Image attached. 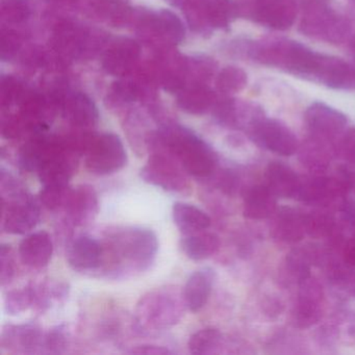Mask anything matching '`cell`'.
<instances>
[{
	"mask_svg": "<svg viewBox=\"0 0 355 355\" xmlns=\"http://www.w3.org/2000/svg\"><path fill=\"white\" fill-rule=\"evenodd\" d=\"M230 53L332 90H355V63L319 53L284 37L236 40Z\"/></svg>",
	"mask_w": 355,
	"mask_h": 355,
	"instance_id": "6da1fadb",
	"label": "cell"
},
{
	"mask_svg": "<svg viewBox=\"0 0 355 355\" xmlns=\"http://www.w3.org/2000/svg\"><path fill=\"white\" fill-rule=\"evenodd\" d=\"M298 31L334 46L348 44L354 34L350 18L334 8V0H299Z\"/></svg>",
	"mask_w": 355,
	"mask_h": 355,
	"instance_id": "7a4b0ae2",
	"label": "cell"
},
{
	"mask_svg": "<svg viewBox=\"0 0 355 355\" xmlns=\"http://www.w3.org/2000/svg\"><path fill=\"white\" fill-rule=\"evenodd\" d=\"M159 141L184 170L196 178H207L217 165V155L200 137L184 126H166L159 132Z\"/></svg>",
	"mask_w": 355,
	"mask_h": 355,
	"instance_id": "3957f363",
	"label": "cell"
},
{
	"mask_svg": "<svg viewBox=\"0 0 355 355\" xmlns=\"http://www.w3.org/2000/svg\"><path fill=\"white\" fill-rule=\"evenodd\" d=\"M3 195V230L7 234H24L36 227L40 221L41 211L36 199L22 190L15 178L8 174L1 178Z\"/></svg>",
	"mask_w": 355,
	"mask_h": 355,
	"instance_id": "277c9868",
	"label": "cell"
},
{
	"mask_svg": "<svg viewBox=\"0 0 355 355\" xmlns=\"http://www.w3.org/2000/svg\"><path fill=\"white\" fill-rule=\"evenodd\" d=\"M174 288H159L141 298L136 313L141 328L163 330L178 323L186 303L182 293Z\"/></svg>",
	"mask_w": 355,
	"mask_h": 355,
	"instance_id": "5b68a950",
	"label": "cell"
},
{
	"mask_svg": "<svg viewBox=\"0 0 355 355\" xmlns=\"http://www.w3.org/2000/svg\"><path fill=\"white\" fill-rule=\"evenodd\" d=\"M239 17L276 32L290 30L299 16V0H236Z\"/></svg>",
	"mask_w": 355,
	"mask_h": 355,
	"instance_id": "8992f818",
	"label": "cell"
},
{
	"mask_svg": "<svg viewBox=\"0 0 355 355\" xmlns=\"http://www.w3.org/2000/svg\"><path fill=\"white\" fill-rule=\"evenodd\" d=\"M182 10L189 26L200 35L226 30L239 17L234 0H188Z\"/></svg>",
	"mask_w": 355,
	"mask_h": 355,
	"instance_id": "52a82bcc",
	"label": "cell"
},
{
	"mask_svg": "<svg viewBox=\"0 0 355 355\" xmlns=\"http://www.w3.org/2000/svg\"><path fill=\"white\" fill-rule=\"evenodd\" d=\"M114 248L119 259L138 271H144L157 257L159 241L149 228H126L114 236Z\"/></svg>",
	"mask_w": 355,
	"mask_h": 355,
	"instance_id": "ba28073f",
	"label": "cell"
},
{
	"mask_svg": "<svg viewBox=\"0 0 355 355\" xmlns=\"http://www.w3.org/2000/svg\"><path fill=\"white\" fill-rule=\"evenodd\" d=\"M246 135L257 146L280 157H292L300 148L294 132L284 122L267 115L257 120Z\"/></svg>",
	"mask_w": 355,
	"mask_h": 355,
	"instance_id": "9c48e42d",
	"label": "cell"
},
{
	"mask_svg": "<svg viewBox=\"0 0 355 355\" xmlns=\"http://www.w3.org/2000/svg\"><path fill=\"white\" fill-rule=\"evenodd\" d=\"M296 299L292 309V324L298 329H307L321 321L325 311V293L313 275L297 284Z\"/></svg>",
	"mask_w": 355,
	"mask_h": 355,
	"instance_id": "30bf717a",
	"label": "cell"
},
{
	"mask_svg": "<svg viewBox=\"0 0 355 355\" xmlns=\"http://www.w3.org/2000/svg\"><path fill=\"white\" fill-rule=\"evenodd\" d=\"M304 124L309 137L338 145L348 130L349 120L340 110L315 101L305 110Z\"/></svg>",
	"mask_w": 355,
	"mask_h": 355,
	"instance_id": "8fae6325",
	"label": "cell"
},
{
	"mask_svg": "<svg viewBox=\"0 0 355 355\" xmlns=\"http://www.w3.org/2000/svg\"><path fill=\"white\" fill-rule=\"evenodd\" d=\"M128 163V155L121 139L115 134H103L88 148L86 166L91 173L110 175L121 170Z\"/></svg>",
	"mask_w": 355,
	"mask_h": 355,
	"instance_id": "7c38bea8",
	"label": "cell"
},
{
	"mask_svg": "<svg viewBox=\"0 0 355 355\" xmlns=\"http://www.w3.org/2000/svg\"><path fill=\"white\" fill-rule=\"evenodd\" d=\"M141 178L155 187L173 193H184L190 190V184L175 161L170 155L157 153L149 159L141 170Z\"/></svg>",
	"mask_w": 355,
	"mask_h": 355,
	"instance_id": "4fadbf2b",
	"label": "cell"
},
{
	"mask_svg": "<svg viewBox=\"0 0 355 355\" xmlns=\"http://www.w3.org/2000/svg\"><path fill=\"white\" fill-rule=\"evenodd\" d=\"M348 184L343 180L315 175L302 178L297 200L315 207H329L338 199H345Z\"/></svg>",
	"mask_w": 355,
	"mask_h": 355,
	"instance_id": "5bb4252c",
	"label": "cell"
},
{
	"mask_svg": "<svg viewBox=\"0 0 355 355\" xmlns=\"http://www.w3.org/2000/svg\"><path fill=\"white\" fill-rule=\"evenodd\" d=\"M139 18V28L145 33L159 37L173 44H180L186 38L184 22L169 10L145 12Z\"/></svg>",
	"mask_w": 355,
	"mask_h": 355,
	"instance_id": "9a60e30c",
	"label": "cell"
},
{
	"mask_svg": "<svg viewBox=\"0 0 355 355\" xmlns=\"http://www.w3.org/2000/svg\"><path fill=\"white\" fill-rule=\"evenodd\" d=\"M270 232L274 240L284 244L295 245L306 234L304 214L291 207H278L272 216Z\"/></svg>",
	"mask_w": 355,
	"mask_h": 355,
	"instance_id": "2e32d148",
	"label": "cell"
},
{
	"mask_svg": "<svg viewBox=\"0 0 355 355\" xmlns=\"http://www.w3.org/2000/svg\"><path fill=\"white\" fill-rule=\"evenodd\" d=\"M302 178L282 162H271L265 172V184L277 198L297 199Z\"/></svg>",
	"mask_w": 355,
	"mask_h": 355,
	"instance_id": "e0dca14e",
	"label": "cell"
},
{
	"mask_svg": "<svg viewBox=\"0 0 355 355\" xmlns=\"http://www.w3.org/2000/svg\"><path fill=\"white\" fill-rule=\"evenodd\" d=\"M103 247L96 239L80 236L68 247L67 261L72 269L78 272L93 271L101 266Z\"/></svg>",
	"mask_w": 355,
	"mask_h": 355,
	"instance_id": "ac0fdd59",
	"label": "cell"
},
{
	"mask_svg": "<svg viewBox=\"0 0 355 355\" xmlns=\"http://www.w3.org/2000/svg\"><path fill=\"white\" fill-rule=\"evenodd\" d=\"M216 282V271L205 267L195 271L187 280L182 295L187 309L197 313L207 304Z\"/></svg>",
	"mask_w": 355,
	"mask_h": 355,
	"instance_id": "d6986e66",
	"label": "cell"
},
{
	"mask_svg": "<svg viewBox=\"0 0 355 355\" xmlns=\"http://www.w3.org/2000/svg\"><path fill=\"white\" fill-rule=\"evenodd\" d=\"M277 209V197L265 184H255L245 191L243 214L247 219L254 221L271 219Z\"/></svg>",
	"mask_w": 355,
	"mask_h": 355,
	"instance_id": "ffe728a7",
	"label": "cell"
},
{
	"mask_svg": "<svg viewBox=\"0 0 355 355\" xmlns=\"http://www.w3.org/2000/svg\"><path fill=\"white\" fill-rule=\"evenodd\" d=\"M18 252L24 265L36 269L46 267L53 253L51 236L45 230L28 234L20 243Z\"/></svg>",
	"mask_w": 355,
	"mask_h": 355,
	"instance_id": "44dd1931",
	"label": "cell"
},
{
	"mask_svg": "<svg viewBox=\"0 0 355 355\" xmlns=\"http://www.w3.org/2000/svg\"><path fill=\"white\" fill-rule=\"evenodd\" d=\"M66 211L74 224L88 223L98 211V199L91 187L83 186L70 191L65 203Z\"/></svg>",
	"mask_w": 355,
	"mask_h": 355,
	"instance_id": "7402d4cb",
	"label": "cell"
},
{
	"mask_svg": "<svg viewBox=\"0 0 355 355\" xmlns=\"http://www.w3.org/2000/svg\"><path fill=\"white\" fill-rule=\"evenodd\" d=\"M336 146V144L309 137L304 144H300L298 150L301 163L311 171L321 173L330 165L332 153L338 151Z\"/></svg>",
	"mask_w": 355,
	"mask_h": 355,
	"instance_id": "603a6c76",
	"label": "cell"
},
{
	"mask_svg": "<svg viewBox=\"0 0 355 355\" xmlns=\"http://www.w3.org/2000/svg\"><path fill=\"white\" fill-rule=\"evenodd\" d=\"M172 216L174 223L184 236L205 232L211 224V218L205 211L190 203H174Z\"/></svg>",
	"mask_w": 355,
	"mask_h": 355,
	"instance_id": "cb8c5ba5",
	"label": "cell"
},
{
	"mask_svg": "<svg viewBox=\"0 0 355 355\" xmlns=\"http://www.w3.org/2000/svg\"><path fill=\"white\" fill-rule=\"evenodd\" d=\"M140 49L136 43L130 40L116 43L105 53L103 67L114 76H123L138 59Z\"/></svg>",
	"mask_w": 355,
	"mask_h": 355,
	"instance_id": "d4e9b609",
	"label": "cell"
},
{
	"mask_svg": "<svg viewBox=\"0 0 355 355\" xmlns=\"http://www.w3.org/2000/svg\"><path fill=\"white\" fill-rule=\"evenodd\" d=\"M182 252L192 261H203L217 252L220 247V239L211 232H200L187 234L180 242Z\"/></svg>",
	"mask_w": 355,
	"mask_h": 355,
	"instance_id": "484cf974",
	"label": "cell"
},
{
	"mask_svg": "<svg viewBox=\"0 0 355 355\" xmlns=\"http://www.w3.org/2000/svg\"><path fill=\"white\" fill-rule=\"evenodd\" d=\"M67 117L76 125L91 126L98 121V111L90 97L84 93L76 92L65 101Z\"/></svg>",
	"mask_w": 355,
	"mask_h": 355,
	"instance_id": "4316f807",
	"label": "cell"
},
{
	"mask_svg": "<svg viewBox=\"0 0 355 355\" xmlns=\"http://www.w3.org/2000/svg\"><path fill=\"white\" fill-rule=\"evenodd\" d=\"M217 101V96L213 91L200 85L187 92H182L180 97H178V105L187 113L202 115L209 110H213Z\"/></svg>",
	"mask_w": 355,
	"mask_h": 355,
	"instance_id": "83f0119b",
	"label": "cell"
},
{
	"mask_svg": "<svg viewBox=\"0 0 355 355\" xmlns=\"http://www.w3.org/2000/svg\"><path fill=\"white\" fill-rule=\"evenodd\" d=\"M320 255L313 248L300 247L288 253L286 259V271L295 278L297 284L311 275V266L318 261Z\"/></svg>",
	"mask_w": 355,
	"mask_h": 355,
	"instance_id": "f1b7e54d",
	"label": "cell"
},
{
	"mask_svg": "<svg viewBox=\"0 0 355 355\" xmlns=\"http://www.w3.org/2000/svg\"><path fill=\"white\" fill-rule=\"evenodd\" d=\"M45 338L38 327L33 325L13 326L3 331V343L16 345L24 351L34 352L39 347H44Z\"/></svg>",
	"mask_w": 355,
	"mask_h": 355,
	"instance_id": "f546056e",
	"label": "cell"
},
{
	"mask_svg": "<svg viewBox=\"0 0 355 355\" xmlns=\"http://www.w3.org/2000/svg\"><path fill=\"white\" fill-rule=\"evenodd\" d=\"M223 342V336L216 328H205L195 332L188 343L189 351L192 354L205 355L217 352Z\"/></svg>",
	"mask_w": 355,
	"mask_h": 355,
	"instance_id": "4dcf8cb0",
	"label": "cell"
},
{
	"mask_svg": "<svg viewBox=\"0 0 355 355\" xmlns=\"http://www.w3.org/2000/svg\"><path fill=\"white\" fill-rule=\"evenodd\" d=\"M248 76L242 68L227 66L218 73L216 85L218 90L225 95L236 94L246 88Z\"/></svg>",
	"mask_w": 355,
	"mask_h": 355,
	"instance_id": "1f68e13d",
	"label": "cell"
},
{
	"mask_svg": "<svg viewBox=\"0 0 355 355\" xmlns=\"http://www.w3.org/2000/svg\"><path fill=\"white\" fill-rule=\"evenodd\" d=\"M306 234L315 239L327 238L336 230L334 217L325 211H315L304 214Z\"/></svg>",
	"mask_w": 355,
	"mask_h": 355,
	"instance_id": "d6a6232c",
	"label": "cell"
},
{
	"mask_svg": "<svg viewBox=\"0 0 355 355\" xmlns=\"http://www.w3.org/2000/svg\"><path fill=\"white\" fill-rule=\"evenodd\" d=\"M31 0H3L1 18L9 24H20L32 15Z\"/></svg>",
	"mask_w": 355,
	"mask_h": 355,
	"instance_id": "836d02e7",
	"label": "cell"
},
{
	"mask_svg": "<svg viewBox=\"0 0 355 355\" xmlns=\"http://www.w3.org/2000/svg\"><path fill=\"white\" fill-rule=\"evenodd\" d=\"M70 191L67 186L53 184V186H44L41 192V201L49 209H55L65 205Z\"/></svg>",
	"mask_w": 355,
	"mask_h": 355,
	"instance_id": "e575fe53",
	"label": "cell"
},
{
	"mask_svg": "<svg viewBox=\"0 0 355 355\" xmlns=\"http://www.w3.org/2000/svg\"><path fill=\"white\" fill-rule=\"evenodd\" d=\"M34 299V293L30 288L12 292L7 298V309L11 315L26 311Z\"/></svg>",
	"mask_w": 355,
	"mask_h": 355,
	"instance_id": "d590c367",
	"label": "cell"
},
{
	"mask_svg": "<svg viewBox=\"0 0 355 355\" xmlns=\"http://www.w3.org/2000/svg\"><path fill=\"white\" fill-rule=\"evenodd\" d=\"M338 153L355 167V128H348L338 142Z\"/></svg>",
	"mask_w": 355,
	"mask_h": 355,
	"instance_id": "8d00e7d4",
	"label": "cell"
},
{
	"mask_svg": "<svg viewBox=\"0 0 355 355\" xmlns=\"http://www.w3.org/2000/svg\"><path fill=\"white\" fill-rule=\"evenodd\" d=\"M67 343L65 329L62 326L53 328L45 336L44 347L51 353H61Z\"/></svg>",
	"mask_w": 355,
	"mask_h": 355,
	"instance_id": "74e56055",
	"label": "cell"
},
{
	"mask_svg": "<svg viewBox=\"0 0 355 355\" xmlns=\"http://www.w3.org/2000/svg\"><path fill=\"white\" fill-rule=\"evenodd\" d=\"M20 41L16 34L12 32L3 33L1 36V59L10 61L19 49Z\"/></svg>",
	"mask_w": 355,
	"mask_h": 355,
	"instance_id": "f35d334b",
	"label": "cell"
},
{
	"mask_svg": "<svg viewBox=\"0 0 355 355\" xmlns=\"http://www.w3.org/2000/svg\"><path fill=\"white\" fill-rule=\"evenodd\" d=\"M0 263H1V270H0V278H1V284L5 286L7 282L11 280L14 274V263L11 257V248L10 246L3 245L1 246V252H0Z\"/></svg>",
	"mask_w": 355,
	"mask_h": 355,
	"instance_id": "ab89813d",
	"label": "cell"
},
{
	"mask_svg": "<svg viewBox=\"0 0 355 355\" xmlns=\"http://www.w3.org/2000/svg\"><path fill=\"white\" fill-rule=\"evenodd\" d=\"M340 220L344 225L355 236V200H344L340 202Z\"/></svg>",
	"mask_w": 355,
	"mask_h": 355,
	"instance_id": "60d3db41",
	"label": "cell"
},
{
	"mask_svg": "<svg viewBox=\"0 0 355 355\" xmlns=\"http://www.w3.org/2000/svg\"><path fill=\"white\" fill-rule=\"evenodd\" d=\"M132 354H146V355H166L172 354V351L162 346H153V345H142L137 346L130 351Z\"/></svg>",
	"mask_w": 355,
	"mask_h": 355,
	"instance_id": "b9f144b4",
	"label": "cell"
},
{
	"mask_svg": "<svg viewBox=\"0 0 355 355\" xmlns=\"http://www.w3.org/2000/svg\"><path fill=\"white\" fill-rule=\"evenodd\" d=\"M344 257L347 265L355 267V236H353L345 246Z\"/></svg>",
	"mask_w": 355,
	"mask_h": 355,
	"instance_id": "7bdbcfd3",
	"label": "cell"
},
{
	"mask_svg": "<svg viewBox=\"0 0 355 355\" xmlns=\"http://www.w3.org/2000/svg\"><path fill=\"white\" fill-rule=\"evenodd\" d=\"M165 1L173 7L180 8V9L188 3V0H165Z\"/></svg>",
	"mask_w": 355,
	"mask_h": 355,
	"instance_id": "ee69618b",
	"label": "cell"
},
{
	"mask_svg": "<svg viewBox=\"0 0 355 355\" xmlns=\"http://www.w3.org/2000/svg\"><path fill=\"white\" fill-rule=\"evenodd\" d=\"M349 45V49H350L351 55H352L353 61H354L355 63V33L353 34L352 38H351V40L349 41L348 43Z\"/></svg>",
	"mask_w": 355,
	"mask_h": 355,
	"instance_id": "f6af8a7d",
	"label": "cell"
},
{
	"mask_svg": "<svg viewBox=\"0 0 355 355\" xmlns=\"http://www.w3.org/2000/svg\"><path fill=\"white\" fill-rule=\"evenodd\" d=\"M351 295H352L353 298L355 299V275L353 276L352 282H351Z\"/></svg>",
	"mask_w": 355,
	"mask_h": 355,
	"instance_id": "bcb514c9",
	"label": "cell"
},
{
	"mask_svg": "<svg viewBox=\"0 0 355 355\" xmlns=\"http://www.w3.org/2000/svg\"><path fill=\"white\" fill-rule=\"evenodd\" d=\"M347 1L350 5V8H355V0H347Z\"/></svg>",
	"mask_w": 355,
	"mask_h": 355,
	"instance_id": "7dc6e473",
	"label": "cell"
},
{
	"mask_svg": "<svg viewBox=\"0 0 355 355\" xmlns=\"http://www.w3.org/2000/svg\"><path fill=\"white\" fill-rule=\"evenodd\" d=\"M51 1H60V3H62V1H67V0H51Z\"/></svg>",
	"mask_w": 355,
	"mask_h": 355,
	"instance_id": "c3c4849f",
	"label": "cell"
}]
</instances>
